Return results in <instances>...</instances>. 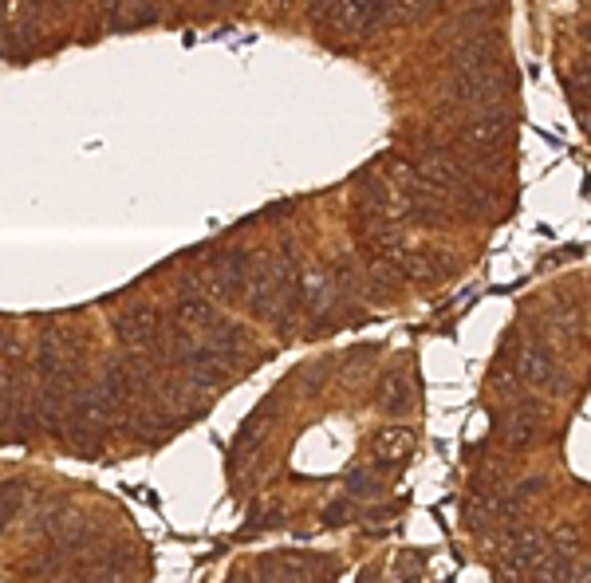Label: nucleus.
I'll list each match as a JSON object with an SVG mask.
<instances>
[{
    "mask_svg": "<svg viewBox=\"0 0 591 583\" xmlns=\"http://www.w3.org/2000/svg\"><path fill=\"white\" fill-rule=\"evenodd\" d=\"M540 430H544V414L540 406H513L501 414V438L513 446V450H528L540 442Z\"/></svg>",
    "mask_w": 591,
    "mask_h": 583,
    "instance_id": "nucleus-6",
    "label": "nucleus"
},
{
    "mask_svg": "<svg viewBox=\"0 0 591 583\" xmlns=\"http://www.w3.org/2000/svg\"><path fill=\"white\" fill-rule=\"evenodd\" d=\"M272 4H280V8H284V4H292V0H272Z\"/></svg>",
    "mask_w": 591,
    "mask_h": 583,
    "instance_id": "nucleus-15",
    "label": "nucleus"
},
{
    "mask_svg": "<svg viewBox=\"0 0 591 583\" xmlns=\"http://www.w3.org/2000/svg\"><path fill=\"white\" fill-rule=\"evenodd\" d=\"M209 8H229V4H241V0H205Z\"/></svg>",
    "mask_w": 591,
    "mask_h": 583,
    "instance_id": "nucleus-14",
    "label": "nucleus"
},
{
    "mask_svg": "<svg viewBox=\"0 0 591 583\" xmlns=\"http://www.w3.org/2000/svg\"><path fill=\"white\" fill-rule=\"evenodd\" d=\"M257 580H324L331 576V560L328 556H296V552H280V556H264L261 568L253 572Z\"/></svg>",
    "mask_w": 591,
    "mask_h": 583,
    "instance_id": "nucleus-3",
    "label": "nucleus"
},
{
    "mask_svg": "<svg viewBox=\"0 0 591 583\" xmlns=\"http://www.w3.org/2000/svg\"><path fill=\"white\" fill-rule=\"evenodd\" d=\"M347 489H351V493H379V489H383V481H379V477H371V469H355V473L347 477Z\"/></svg>",
    "mask_w": 591,
    "mask_h": 583,
    "instance_id": "nucleus-11",
    "label": "nucleus"
},
{
    "mask_svg": "<svg viewBox=\"0 0 591 583\" xmlns=\"http://www.w3.org/2000/svg\"><path fill=\"white\" fill-rule=\"evenodd\" d=\"M64 4H71V0H64Z\"/></svg>",
    "mask_w": 591,
    "mask_h": 583,
    "instance_id": "nucleus-16",
    "label": "nucleus"
},
{
    "mask_svg": "<svg viewBox=\"0 0 591 583\" xmlns=\"http://www.w3.org/2000/svg\"><path fill=\"white\" fill-rule=\"evenodd\" d=\"M517 371H521V379H525L528 387H540V390L564 387L556 355H552L548 347H540V343H525V347H521V355H517Z\"/></svg>",
    "mask_w": 591,
    "mask_h": 583,
    "instance_id": "nucleus-5",
    "label": "nucleus"
},
{
    "mask_svg": "<svg viewBox=\"0 0 591 583\" xmlns=\"http://www.w3.org/2000/svg\"><path fill=\"white\" fill-rule=\"evenodd\" d=\"M387 4L391 0H331L324 24H331L339 40H359L387 16Z\"/></svg>",
    "mask_w": 591,
    "mask_h": 583,
    "instance_id": "nucleus-2",
    "label": "nucleus"
},
{
    "mask_svg": "<svg viewBox=\"0 0 591 583\" xmlns=\"http://www.w3.org/2000/svg\"><path fill=\"white\" fill-rule=\"evenodd\" d=\"M576 544H580V532H576L572 524H564V528L556 532V548H560V552H572Z\"/></svg>",
    "mask_w": 591,
    "mask_h": 583,
    "instance_id": "nucleus-12",
    "label": "nucleus"
},
{
    "mask_svg": "<svg viewBox=\"0 0 591 583\" xmlns=\"http://www.w3.org/2000/svg\"><path fill=\"white\" fill-rule=\"evenodd\" d=\"M446 95H450L458 107L485 111V107H493V103H501V99L509 95V75H501L497 67H485V71H458V75H450Z\"/></svg>",
    "mask_w": 591,
    "mask_h": 583,
    "instance_id": "nucleus-1",
    "label": "nucleus"
},
{
    "mask_svg": "<svg viewBox=\"0 0 591 583\" xmlns=\"http://www.w3.org/2000/svg\"><path fill=\"white\" fill-rule=\"evenodd\" d=\"M379 406L394 414V418H402V414H410L414 406H418V387H414V375L410 371H402V367H394L383 375V383H379Z\"/></svg>",
    "mask_w": 591,
    "mask_h": 583,
    "instance_id": "nucleus-8",
    "label": "nucleus"
},
{
    "mask_svg": "<svg viewBox=\"0 0 591 583\" xmlns=\"http://www.w3.org/2000/svg\"><path fill=\"white\" fill-rule=\"evenodd\" d=\"M414 430L410 426H402V422H391V426H383V430H375L371 434V461H379V465H398V461H406V457L414 454Z\"/></svg>",
    "mask_w": 591,
    "mask_h": 583,
    "instance_id": "nucleus-9",
    "label": "nucleus"
},
{
    "mask_svg": "<svg viewBox=\"0 0 591 583\" xmlns=\"http://www.w3.org/2000/svg\"><path fill=\"white\" fill-rule=\"evenodd\" d=\"M422 576V560L414 552H398L391 568V580H418Z\"/></svg>",
    "mask_w": 591,
    "mask_h": 583,
    "instance_id": "nucleus-10",
    "label": "nucleus"
},
{
    "mask_svg": "<svg viewBox=\"0 0 591 583\" xmlns=\"http://www.w3.org/2000/svg\"><path fill=\"white\" fill-rule=\"evenodd\" d=\"M324 520H328V524H335V520H347V505H331L328 513H324Z\"/></svg>",
    "mask_w": 591,
    "mask_h": 583,
    "instance_id": "nucleus-13",
    "label": "nucleus"
},
{
    "mask_svg": "<svg viewBox=\"0 0 591 583\" xmlns=\"http://www.w3.org/2000/svg\"><path fill=\"white\" fill-rule=\"evenodd\" d=\"M446 64H450L454 75H458V71H485V67L497 64V40H493L489 32H481V36H465V40H458V44L450 48Z\"/></svg>",
    "mask_w": 591,
    "mask_h": 583,
    "instance_id": "nucleus-7",
    "label": "nucleus"
},
{
    "mask_svg": "<svg viewBox=\"0 0 591 583\" xmlns=\"http://www.w3.org/2000/svg\"><path fill=\"white\" fill-rule=\"evenodd\" d=\"M166 327V316L158 308H127L111 320V331L119 335V343L127 347H150Z\"/></svg>",
    "mask_w": 591,
    "mask_h": 583,
    "instance_id": "nucleus-4",
    "label": "nucleus"
}]
</instances>
